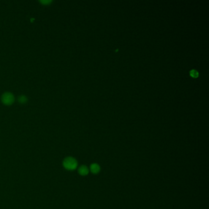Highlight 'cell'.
Returning <instances> with one entry per match:
<instances>
[{
    "label": "cell",
    "mask_w": 209,
    "mask_h": 209,
    "mask_svg": "<svg viewBox=\"0 0 209 209\" xmlns=\"http://www.w3.org/2000/svg\"><path fill=\"white\" fill-rule=\"evenodd\" d=\"M79 173L80 175H87L89 172V169L86 166H81V167L79 168Z\"/></svg>",
    "instance_id": "3957f363"
},
{
    "label": "cell",
    "mask_w": 209,
    "mask_h": 209,
    "mask_svg": "<svg viewBox=\"0 0 209 209\" xmlns=\"http://www.w3.org/2000/svg\"><path fill=\"white\" fill-rule=\"evenodd\" d=\"M63 166L69 171L75 169L77 167V161L72 157H68L64 160Z\"/></svg>",
    "instance_id": "6da1fadb"
},
{
    "label": "cell",
    "mask_w": 209,
    "mask_h": 209,
    "mask_svg": "<svg viewBox=\"0 0 209 209\" xmlns=\"http://www.w3.org/2000/svg\"><path fill=\"white\" fill-rule=\"evenodd\" d=\"M90 171L93 174H98L100 171V167L96 163H93L90 166Z\"/></svg>",
    "instance_id": "277c9868"
},
{
    "label": "cell",
    "mask_w": 209,
    "mask_h": 209,
    "mask_svg": "<svg viewBox=\"0 0 209 209\" xmlns=\"http://www.w3.org/2000/svg\"><path fill=\"white\" fill-rule=\"evenodd\" d=\"M14 98L13 95L10 93H6L2 96V101L4 104L6 105H9L12 104L14 101Z\"/></svg>",
    "instance_id": "7a4b0ae2"
},
{
    "label": "cell",
    "mask_w": 209,
    "mask_h": 209,
    "mask_svg": "<svg viewBox=\"0 0 209 209\" xmlns=\"http://www.w3.org/2000/svg\"><path fill=\"white\" fill-rule=\"evenodd\" d=\"M41 2H42L43 4H47L49 3H50V1H41Z\"/></svg>",
    "instance_id": "52a82bcc"
},
{
    "label": "cell",
    "mask_w": 209,
    "mask_h": 209,
    "mask_svg": "<svg viewBox=\"0 0 209 209\" xmlns=\"http://www.w3.org/2000/svg\"><path fill=\"white\" fill-rule=\"evenodd\" d=\"M18 101H19V102L20 103H25L27 101V98L25 96H21L18 98Z\"/></svg>",
    "instance_id": "8992f818"
},
{
    "label": "cell",
    "mask_w": 209,
    "mask_h": 209,
    "mask_svg": "<svg viewBox=\"0 0 209 209\" xmlns=\"http://www.w3.org/2000/svg\"><path fill=\"white\" fill-rule=\"evenodd\" d=\"M190 75H191V76L192 77H194V78H197V77L199 76L198 72L194 69L191 70V71H190Z\"/></svg>",
    "instance_id": "5b68a950"
}]
</instances>
